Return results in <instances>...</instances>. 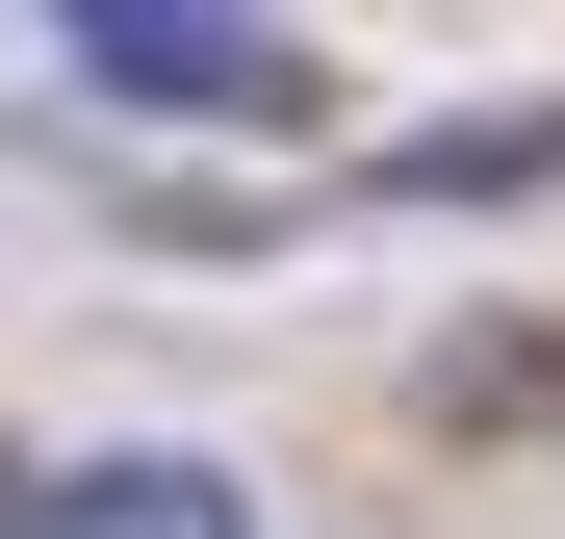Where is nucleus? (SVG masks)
Listing matches in <instances>:
<instances>
[{
  "instance_id": "obj_3",
  "label": "nucleus",
  "mask_w": 565,
  "mask_h": 539,
  "mask_svg": "<svg viewBox=\"0 0 565 539\" xmlns=\"http://www.w3.org/2000/svg\"><path fill=\"white\" fill-rule=\"evenodd\" d=\"M0 539H26V488H0Z\"/></svg>"
},
{
  "instance_id": "obj_1",
  "label": "nucleus",
  "mask_w": 565,
  "mask_h": 539,
  "mask_svg": "<svg viewBox=\"0 0 565 539\" xmlns=\"http://www.w3.org/2000/svg\"><path fill=\"white\" fill-rule=\"evenodd\" d=\"M77 77H129V104H282L257 26H77Z\"/></svg>"
},
{
  "instance_id": "obj_2",
  "label": "nucleus",
  "mask_w": 565,
  "mask_h": 539,
  "mask_svg": "<svg viewBox=\"0 0 565 539\" xmlns=\"http://www.w3.org/2000/svg\"><path fill=\"white\" fill-rule=\"evenodd\" d=\"M26 539H232V463H104V488H52Z\"/></svg>"
}]
</instances>
